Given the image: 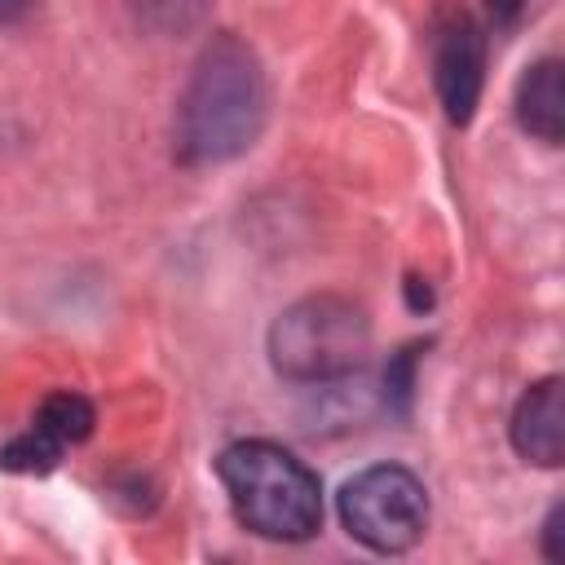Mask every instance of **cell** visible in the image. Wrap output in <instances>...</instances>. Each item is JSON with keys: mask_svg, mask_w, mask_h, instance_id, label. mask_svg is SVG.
Masks as SVG:
<instances>
[{"mask_svg": "<svg viewBox=\"0 0 565 565\" xmlns=\"http://www.w3.org/2000/svg\"><path fill=\"white\" fill-rule=\"evenodd\" d=\"M406 296H411V309H415V313L433 309V291H428V287H424L419 278H411V282H406Z\"/></svg>", "mask_w": 565, "mask_h": 565, "instance_id": "13", "label": "cell"}, {"mask_svg": "<svg viewBox=\"0 0 565 565\" xmlns=\"http://www.w3.org/2000/svg\"><path fill=\"white\" fill-rule=\"evenodd\" d=\"M428 49H433V88L441 110L455 128L472 124L481 88H486V31L472 9L441 0L428 18Z\"/></svg>", "mask_w": 565, "mask_h": 565, "instance_id": "5", "label": "cell"}, {"mask_svg": "<svg viewBox=\"0 0 565 565\" xmlns=\"http://www.w3.org/2000/svg\"><path fill=\"white\" fill-rule=\"evenodd\" d=\"M508 437L525 463L561 468V459H565V384H561V375H547L521 393Z\"/></svg>", "mask_w": 565, "mask_h": 565, "instance_id": "7", "label": "cell"}, {"mask_svg": "<svg viewBox=\"0 0 565 565\" xmlns=\"http://www.w3.org/2000/svg\"><path fill=\"white\" fill-rule=\"evenodd\" d=\"M216 477L243 530L274 543H305L322 530L318 472L278 441L247 437L216 455Z\"/></svg>", "mask_w": 565, "mask_h": 565, "instance_id": "2", "label": "cell"}, {"mask_svg": "<svg viewBox=\"0 0 565 565\" xmlns=\"http://www.w3.org/2000/svg\"><path fill=\"white\" fill-rule=\"evenodd\" d=\"M335 512L349 539L380 556H402L428 530V486L402 463H371L340 486Z\"/></svg>", "mask_w": 565, "mask_h": 565, "instance_id": "4", "label": "cell"}, {"mask_svg": "<svg viewBox=\"0 0 565 565\" xmlns=\"http://www.w3.org/2000/svg\"><path fill=\"white\" fill-rule=\"evenodd\" d=\"M269 93L260 57L230 31L212 35L177 102V159L190 168L230 163L256 146Z\"/></svg>", "mask_w": 565, "mask_h": 565, "instance_id": "1", "label": "cell"}, {"mask_svg": "<svg viewBox=\"0 0 565 565\" xmlns=\"http://www.w3.org/2000/svg\"><path fill=\"white\" fill-rule=\"evenodd\" d=\"M516 124L543 141V146H561L565 137V88H561V57H539L534 66H525V75L516 79V97H512Z\"/></svg>", "mask_w": 565, "mask_h": 565, "instance_id": "8", "label": "cell"}, {"mask_svg": "<svg viewBox=\"0 0 565 565\" xmlns=\"http://www.w3.org/2000/svg\"><path fill=\"white\" fill-rule=\"evenodd\" d=\"M93 424H97L93 402L75 388H57L40 402L31 428L0 450V468L4 472H49V468H57L66 446H79L93 433Z\"/></svg>", "mask_w": 565, "mask_h": 565, "instance_id": "6", "label": "cell"}, {"mask_svg": "<svg viewBox=\"0 0 565 565\" xmlns=\"http://www.w3.org/2000/svg\"><path fill=\"white\" fill-rule=\"evenodd\" d=\"M371 353V318L358 300L318 291L282 309L269 327V362L291 384H331L362 371Z\"/></svg>", "mask_w": 565, "mask_h": 565, "instance_id": "3", "label": "cell"}, {"mask_svg": "<svg viewBox=\"0 0 565 565\" xmlns=\"http://www.w3.org/2000/svg\"><path fill=\"white\" fill-rule=\"evenodd\" d=\"M35 0H0V26H18L31 13Z\"/></svg>", "mask_w": 565, "mask_h": 565, "instance_id": "12", "label": "cell"}, {"mask_svg": "<svg viewBox=\"0 0 565 565\" xmlns=\"http://www.w3.org/2000/svg\"><path fill=\"white\" fill-rule=\"evenodd\" d=\"M561 516H565V503H556L543 521V534H539V547L547 561H565V530H561Z\"/></svg>", "mask_w": 565, "mask_h": 565, "instance_id": "10", "label": "cell"}, {"mask_svg": "<svg viewBox=\"0 0 565 565\" xmlns=\"http://www.w3.org/2000/svg\"><path fill=\"white\" fill-rule=\"evenodd\" d=\"M419 349H424V344H406V349L388 362V371H384V402L397 406L402 415L411 411V388H415V358H419Z\"/></svg>", "mask_w": 565, "mask_h": 565, "instance_id": "9", "label": "cell"}, {"mask_svg": "<svg viewBox=\"0 0 565 565\" xmlns=\"http://www.w3.org/2000/svg\"><path fill=\"white\" fill-rule=\"evenodd\" d=\"M481 4H486V13H490L494 26H516L521 13L530 9V0H481Z\"/></svg>", "mask_w": 565, "mask_h": 565, "instance_id": "11", "label": "cell"}]
</instances>
